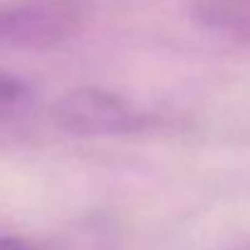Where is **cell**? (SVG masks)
<instances>
[{"mask_svg":"<svg viewBox=\"0 0 250 250\" xmlns=\"http://www.w3.org/2000/svg\"><path fill=\"white\" fill-rule=\"evenodd\" d=\"M56 119L63 129L87 136H117L144 131L151 114L131 100L107 90H73L56 104Z\"/></svg>","mask_w":250,"mask_h":250,"instance_id":"6da1fadb","label":"cell"},{"mask_svg":"<svg viewBox=\"0 0 250 250\" xmlns=\"http://www.w3.org/2000/svg\"><path fill=\"white\" fill-rule=\"evenodd\" d=\"M29 102V87L10 71L0 68V126L10 124Z\"/></svg>","mask_w":250,"mask_h":250,"instance_id":"7a4b0ae2","label":"cell"},{"mask_svg":"<svg viewBox=\"0 0 250 250\" xmlns=\"http://www.w3.org/2000/svg\"><path fill=\"white\" fill-rule=\"evenodd\" d=\"M0 250H54L24 236H0Z\"/></svg>","mask_w":250,"mask_h":250,"instance_id":"3957f363","label":"cell"},{"mask_svg":"<svg viewBox=\"0 0 250 250\" xmlns=\"http://www.w3.org/2000/svg\"><path fill=\"white\" fill-rule=\"evenodd\" d=\"M226 250H250V246H236V248H226Z\"/></svg>","mask_w":250,"mask_h":250,"instance_id":"277c9868","label":"cell"}]
</instances>
